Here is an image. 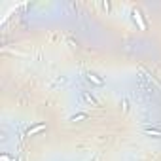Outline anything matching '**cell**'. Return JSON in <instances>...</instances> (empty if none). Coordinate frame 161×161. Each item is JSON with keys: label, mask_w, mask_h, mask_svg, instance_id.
<instances>
[{"label": "cell", "mask_w": 161, "mask_h": 161, "mask_svg": "<svg viewBox=\"0 0 161 161\" xmlns=\"http://www.w3.org/2000/svg\"><path fill=\"white\" fill-rule=\"evenodd\" d=\"M133 15H135V21H138V25H140V29H144V23H142V19H140V13H138L137 10L133 11Z\"/></svg>", "instance_id": "3957f363"}, {"label": "cell", "mask_w": 161, "mask_h": 161, "mask_svg": "<svg viewBox=\"0 0 161 161\" xmlns=\"http://www.w3.org/2000/svg\"><path fill=\"white\" fill-rule=\"evenodd\" d=\"M44 129H46V123H38V125H34L32 129H29V131H27V135H29V137H34V135H36V133L44 131Z\"/></svg>", "instance_id": "6da1fadb"}, {"label": "cell", "mask_w": 161, "mask_h": 161, "mask_svg": "<svg viewBox=\"0 0 161 161\" xmlns=\"http://www.w3.org/2000/svg\"><path fill=\"white\" fill-rule=\"evenodd\" d=\"M83 99H85L89 104H93V106H97V101L93 99V97H91V95H87V93H83Z\"/></svg>", "instance_id": "5b68a950"}, {"label": "cell", "mask_w": 161, "mask_h": 161, "mask_svg": "<svg viewBox=\"0 0 161 161\" xmlns=\"http://www.w3.org/2000/svg\"><path fill=\"white\" fill-rule=\"evenodd\" d=\"M87 80H89V82H95L97 85H102V83H104V80L97 78V74H89V76H87Z\"/></svg>", "instance_id": "7a4b0ae2"}, {"label": "cell", "mask_w": 161, "mask_h": 161, "mask_svg": "<svg viewBox=\"0 0 161 161\" xmlns=\"http://www.w3.org/2000/svg\"><path fill=\"white\" fill-rule=\"evenodd\" d=\"M85 118H87V114H78L72 118V121H80V120H85Z\"/></svg>", "instance_id": "8992f818"}, {"label": "cell", "mask_w": 161, "mask_h": 161, "mask_svg": "<svg viewBox=\"0 0 161 161\" xmlns=\"http://www.w3.org/2000/svg\"><path fill=\"white\" fill-rule=\"evenodd\" d=\"M146 135H153V137H161L159 129H146Z\"/></svg>", "instance_id": "277c9868"}]
</instances>
